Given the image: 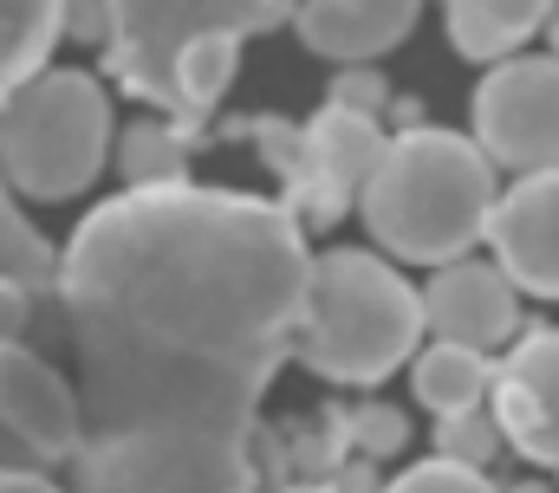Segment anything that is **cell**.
Instances as JSON below:
<instances>
[{
  "instance_id": "obj_21",
  "label": "cell",
  "mask_w": 559,
  "mask_h": 493,
  "mask_svg": "<svg viewBox=\"0 0 559 493\" xmlns=\"http://www.w3.org/2000/svg\"><path fill=\"white\" fill-rule=\"evenodd\" d=\"M332 105H352V111H371V118H378V111L391 105V85H384V79L371 72V59H365V65H345V72L332 79Z\"/></svg>"
},
{
  "instance_id": "obj_24",
  "label": "cell",
  "mask_w": 559,
  "mask_h": 493,
  "mask_svg": "<svg viewBox=\"0 0 559 493\" xmlns=\"http://www.w3.org/2000/svg\"><path fill=\"white\" fill-rule=\"evenodd\" d=\"M0 493H66V488H52L46 474H26V468H0Z\"/></svg>"
},
{
  "instance_id": "obj_20",
  "label": "cell",
  "mask_w": 559,
  "mask_h": 493,
  "mask_svg": "<svg viewBox=\"0 0 559 493\" xmlns=\"http://www.w3.org/2000/svg\"><path fill=\"white\" fill-rule=\"evenodd\" d=\"M352 435H358V455H397L404 448V416L391 402H365L352 416Z\"/></svg>"
},
{
  "instance_id": "obj_15",
  "label": "cell",
  "mask_w": 559,
  "mask_h": 493,
  "mask_svg": "<svg viewBox=\"0 0 559 493\" xmlns=\"http://www.w3.org/2000/svg\"><path fill=\"white\" fill-rule=\"evenodd\" d=\"M66 39V0H0V98Z\"/></svg>"
},
{
  "instance_id": "obj_9",
  "label": "cell",
  "mask_w": 559,
  "mask_h": 493,
  "mask_svg": "<svg viewBox=\"0 0 559 493\" xmlns=\"http://www.w3.org/2000/svg\"><path fill=\"white\" fill-rule=\"evenodd\" d=\"M481 241L527 299H559V169H527L514 189H501Z\"/></svg>"
},
{
  "instance_id": "obj_8",
  "label": "cell",
  "mask_w": 559,
  "mask_h": 493,
  "mask_svg": "<svg viewBox=\"0 0 559 493\" xmlns=\"http://www.w3.org/2000/svg\"><path fill=\"white\" fill-rule=\"evenodd\" d=\"M488 409L501 422V442H514V455L540 461L559 474V332L534 325L488 383Z\"/></svg>"
},
{
  "instance_id": "obj_11",
  "label": "cell",
  "mask_w": 559,
  "mask_h": 493,
  "mask_svg": "<svg viewBox=\"0 0 559 493\" xmlns=\"http://www.w3.org/2000/svg\"><path fill=\"white\" fill-rule=\"evenodd\" d=\"M514 318H521V286L488 266V260H442L436 279L423 286V332L449 338V345H475V351H495L514 338Z\"/></svg>"
},
{
  "instance_id": "obj_23",
  "label": "cell",
  "mask_w": 559,
  "mask_h": 493,
  "mask_svg": "<svg viewBox=\"0 0 559 493\" xmlns=\"http://www.w3.org/2000/svg\"><path fill=\"white\" fill-rule=\"evenodd\" d=\"M66 33L72 39H105V0H66Z\"/></svg>"
},
{
  "instance_id": "obj_2",
  "label": "cell",
  "mask_w": 559,
  "mask_h": 493,
  "mask_svg": "<svg viewBox=\"0 0 559 493\" xmlns=\"http://www.w3.org/2000/svg\"><path fill=\"white\" fill-rule=\"evenodd\" d=\"M495 163L481 156L475 136L436 130V123H404L397 136H384L358 208L371 241L391 260L411 266H442L462 260L468 246L488 235V208H495Z\"/></svg>"
},
{
  "instance_id": "obj_10",
  "label": "cell",
  "mask_w": 559,
  "mask_h": 493,
  "mask_svg": "<svg viewBox=\"0 0 559 493\" xmlns=\"http://www.w3.org/2000/svg\"><path fill=\"white\" fill-rule=\"evenodd\" d=\"M0 429L46 468L79 448V389L20 338L0 345Z\"/></svg>"
},
{
  "instance_id": "obj_17",
  "label": "cell",
  "mask_w": 559,
  "mask_h": 493,
  "mask_svg": "<svg viewBox=\"0 0 559 493\" xmlns=\"http://www.w3.org/2000/svg\"><path fill=\"white\" fill-rule=\"evenodd\" d=\"M0 273L20 279V286H33L39 299H52V273H59V246H46V235L20 215L7 176H0Z\"/></svg>"
},
{
  "instance_id": "obj_3",
  "label": "cell",
  "mask_w": 559,
  "mask_h": 493,
  "mask_svg": "<svg viewBox=\"0 0 559 493\" xmlns=\"http://www.w3.org/2000/svg\"><path fill=\"white\" fill-rule=\"evenodd\" d=\"M423 345V292L411 279L358 246L312 253L306 266V312L293 351L325 383H384Z\"/></svg>"
},
{
  "instance_id": "obj_19",
  "label": "cell",
  "mask_w": 559,
  "mask_h": 493,
  "mask_svg": "<svg viewBox=\"0 0 559 493\" xmlns=\"http://www.w3.org/2000/svg\"><path fill=\"white\" fill-rule=\"evenodd\" d=\"M378 493H501V488H495L481 468L436 455V461H417V468H404L391 488H378Z\"/></svg>"
},
{
  "instance_id": "obj_26",
  "label": "cell",
  "mask_w": 559,
  "mask_h": 493,
  "mask_svg": "<svg viewBox=\"0 0 559 493\" xmlns=\"http://www.w3.org/2000/svg\"><path fill=\"white\" fill-rule=\"evenodd\" d=\"M547 39H554V52H559V0L547 7Z\"/></svg>"
},
{
  "instance_id": "obj_5",
  "label": "cell",
  "mask_w": 559,
  "mask_h": 493,
  "mask_svg": "<svg viewBox=\"0 0 559 493\" xmlns=\"http://www.w3.org/2000/svg\"><path fill=\"white\" fill-rule=\"evenodd\" d=\"M299 0H105V72L156 111L176 105V59L195 39H254Z\"/></svg>"
},
{
  "instance_id": "obj_1",
  "label": "cell",
  "mask_w": 559,
  "mask_h": 493,
  "mask_svg": "<svg viewBox=\"0 0 559 493\" xmlns=\"http://www.w3.org/2000/svg\"><path fill=\"white\" fill-rule=\"evenodd\" d=\"M306 228L235 189H124L59 246L72 493H254V416L306 312Z\"/></svg>"
},
{
  "instance_id": "obj_13",
  "label": "cell",
  "mask_w": 559,
  "mask_h": 493,
  "mask_svg": "<svg viewBox=\"0 0 559 493\" xmlns=\"http://www.w3.org/2000/svg\"><path fill=\"white\" fill-rule=\"evenodd\" d=\"M449 7V46L462 59H508L521 39L547 26L554 0H442Z\"/></svg>"
},
{
  "instance_id": "obj_18",
  "label": "cell",
  "mask_w": 559,
  "mask_h": 493,
  "mask_svg": "<svg viewBox=\"0 0 559 493\" xmlns=\"http://www.w3.org/2000/svg\"><path fill=\"white\" fill-rule=\"evenodd\" d=\"M436 455L449 461H468V468H488L501 455V422L488 402H468V409H449L436 416Z\"/></svg>"
},
{
  "instance_id": "obj_22",
  "label": "cell",
  "mask_w": 559,
  "mask_h": 493,
  "mask_svg": "<svg viewBox=\"0 0 559 493\" xmlns=\"http://www.w3.org/2000/svg\"><path fill=\"white\" fill-rule=\"evenodd\" d=\"M33 286H20V279H7L0 273V345H13V338H26V325H33Z\"/></svg>"
},
{
  "instance_id": "obj_4",
  "label": "cell",
  "mask_w": 559,
  "mask_h": 493,
  "mask_svg": "<svg viewBox=\"0 0 559 493\" xmlns=\"http://www.w3.org/2000/svg\"><path fill=\"white\" fill-rule=\"evenodd\" d=\"M111 163V98L92 72H33L0 98V176L13 195L72 202Z\"/></svg>"
},
{
  "instance_id": "obj_16",
  "label": "cell",
  "mask_w": 559,
  "mask_h": 493,
  "mask_svg": "<svg viewBox=\"0 0 559 493\" xmlns=\"http://www.w3.org/2000/svg\"><path fill=\"white\" fill-rule=\"evenodd\" d=\"M189 143H195V130H182V123H156L143 118L131 123L124 136H118V169H124V182L131 189H163V182H189Z\"/></svg>"
},
{
  "instance_id": "obj_6",
  "label": "cell",
  "mask_w": 559,
  "mask_h": 493,
  "mask_svg": "<svg viewBox=\"0 0 559 493\" xmlns=\"http://www.w3.org/2000/svg\"><path fill=\"white\" fill-rule=\"evenodd\" d=\"M475 143L495 169H559V52L554 59H495L475 92Z\"/></svg>"
},
{
  "instance_id": "obj_7",
  "label": "cell",
  "mask_w": 559,
  "mask_h": 493,
  "mask_svg": "<svg viewBox=\"0 0 559 493\" xmlns=\"http://www.w3.org/2000/svg\"><path fill=\"white\" fill-rule=\"evenodd\" d=\"M378 149H384V130H378L371 111H352V105L325 98V111L306 123V156H299V182L286 189V208L312 228H338L352 215Z\"/></svg>"
},
{
  "instance_id": "obj_12",
  "label": "cell",
  "mask_w": 559,
  "mask_h": 493,
  "mask_svg": "<svg viewBox=\"0 0 559 493\" xmlns=\"http://www.w3.org/2000/svg\"><path fill=\"white\" fill-rule=\"evenodd\" d=\"M417 7L423 0H299L293 26H299L306 52L338 59V65H365L417 26Z\"/></svg>"
},
{
  "instance_id": "obj_14",
  "label": "cell",
  "mask_w": 559,
  "mask_h": 493,
  "mask_svg": "<svg viewBox=\"0 0 559 493\" xmlns=\"http://www.w3.org/2000/svg\"><path fill=\"white\" fill-rule=\"evenodd\" d=\"M411 383H417V402L429 409V416H449V409L488 402V383H495V364H488V351H475V345H449V338H436L429 351L417 345V364H411Z\"/></svg>"
},
{
  "instance_id": "obj_25",
  "label": "cell",
  "mask_w": 559,
  "mask_h": 493,
  "mask_svg": "<svg viewBox=\"0 0 559 493\" xmlns=\"http://www.w3.org/2000/svg\"><path fill=\"white\" fill-rule=\"evenodd\" d=\"M286 493H338V481H306V488H286Z\"/></svg>"
}]
</instances>
